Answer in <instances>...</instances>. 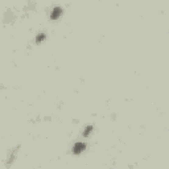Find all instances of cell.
I'll return each mask as SVG.
<instances>
[{
    "mask_svg": "<svg viewBox=\"0 0 169 169\" xmlns=\"http://www.w3.org/2000/svg\"><path fill=\"white\" fill-rule=\"evenodd\" d=\"M86 149V144L85 143H76L73 147V153L74 155H79Z\"/></svg>",
    "mask_w": 169,
    "mask_h": 169,
    "instance_id": "6da1fadb",
    "label": "cell"
},
{
    "mask_svg": "<svg viewBox=\"0 0 169 169\" xmlns=\"http://www.w3.org/2000/svg\"><path fill=\"white\" fill-rule=\"evenodd\" d=\"M62 13H64V9L60 8V7H56V8L52 11V13H50V17H52V20H58Z\"/></svg>",
    "mask_w": 169,
    "mask_h": 169,
    "instance_id": "7a4b0ae2",
    "label": "cell"
},
{
    "mask_svg": "<svg viewBox=\"0 0 169 169\" xmlns=\"http://www.w3.org/2000/svg\"><path fill=\"white\" fill-rule=\"evenodd\" d=\"M45 37H46L45 33H40V34H38V36L36 37V42H37V44H41V42L45 40Z\"/></svg>",
    "mask_w": 169,
    "mask_h": 169,
    "instance_id": "3957f363",
    "label": "cell"
},
{
    "mask_svg": "<svg viewBox=\"0 0 169 169\" xmlns=\"http://www.w3.org/2000/svg\"><path fill=\"white\" fill-rule=\"evenodd\" d=\"M91 131H93V125H87V128H86L85 131H83V136L87 137L90 133H91Z\"/></svg>",
    "mask_w": 169,
    "mask_h": 169,
    "instance_id": "277c9868",
    "label": "cell"
}]
</instances>
